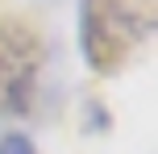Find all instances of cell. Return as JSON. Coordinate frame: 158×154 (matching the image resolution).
Wrapping results in <instances>:
<instances>
[{
    "instance_id": "obj_1",
    "label": "cell",
    "mask_w": 158,
    "mask_h": 154,
    "mask_svg": "<svg viewBox=\"0 0 158 154\" xmlns=\"http://www.w3.org/2000/svg\"><path fill=\"white\" fill-rule=\"evenodd\" d=\"M154 29V0H83L79 46L92 71L112 75Z\"/></svg>"
},
{
    "instance_id": "obj_2",
    "label": "cell",
    "mask_w": 158,
    "mask_h": 154,
    "mask_svg": "<svg viewBox=\"0 0 158 154\" xmlns=\"http://www.w3.org/2000/svg\"><path fill=\"white\" fill-rule=\"evenodd\" d=\"M42 71V38L33 25L4 17L0 21V117H21L33 104Z\"/></svg>"
},
{
    "instance_id": "obj_3",
    "label": "cell",
    "mask_w": 158,
    "mask_h": 154,
    "mask_svg": "<svg viewBox=\"0 0 158 154\" xmlns=\"http://www.w3.org/2000/svg\"><path fill=\"white\" fill-rule=\"evenodd\" d=\"M0 154H38V146H33L25 133H4V138H0Z\"/></svg>"
}]
</instances>
